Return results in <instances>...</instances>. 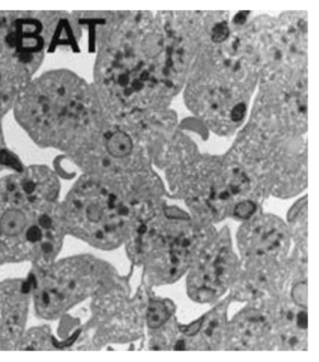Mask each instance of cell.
Masks as SVG:
<instances>
[{"mask_svg": "<svg viewBox=\"0 0 319 362\" xmlns=\"http://www.w3.org/2000/svg\"><path fill=\"white\" fill-rule=\"evenodd\" d=\"M243 236L246 251L261 257L277 251L285 234L282 225L272 220H262L249 226Z\"/></svg>", "mask_w": 319, "mask_h": 362, "instance_id": "obj_4", "label": "cell"}, {"mask_svg": "<svg viewBox=\"0 0 319 362\" xmlns=\"http://www.w3.org/2000/svg\"><path fill=\"white\" fill-rule=\"evenodd\" d=\"M230 263V256H225L224 253L219 254L213 260H210L199 274L201 291L199 294L205 291L207 298L210 297L211 294H214L213 288L222 286L223 283L227 281V277L230 274L228 272L231 271Z\"/></svg>", "mask_w": 319, "mask_h": 362, "instance_id": "obj_5", "label": "cell"}, {"mask_svg": "<svg viewBox=\"0 0 319 362\" xmlns=\"http://www.w3.org/2000/svg\"><path fill=\"white\" fill-rule=\"evenodd\" d=\"M170 312L166 304L162 302H152L148 307L146 320L148 326L152 329L161 328L169 320Z\"/></svg>", "mask_w": 319, "mask_h": 362, "instance_id": "obj_8", "label": "cell"}, {"mask_svg": "<svg viewBox=\"0 0 319 362\" xmlns=\"http://www.w3.org/2000/svg\"><path fill=\"white\" fill-rule=\"evenodd\" d=\"M27 225L28 219L24 211L16 207L8 208L0 218V233L10 237L19 235Z\"/></svg>", "mask_w": 319, "mask_h": 362, "instance_id": "obj_7", "label": "cell"}, {"mask_svg": "<svg viewBox=\"0 0 319 362\" xmlns=\"http://www.w3.org/2000/svg\"><path fill=\"white\" fill-rule=\"evenodd\" d=\"M181 37L144 18L115 25L98 52L95 92L115 115L144 108L173 90L185 69Z\"/></svg>", "mask_w": 319, "mask_h": 362, "instance_id": "obj_1", "label": "cell"}, {"mask_svg": "<svg viewBox=\"0 0 319 362\" xmlns=\"http://www.w3.org/2000/svg\"><path fill=\"white\" fill-rule=\"evenodd\" d=\"M257 210L256 204L251 201H245L240 202L239 204L235 207V216L239 217L240 219H248L253 216L255 211Z\"/></svg>", "mask_w": 319, "mask_h": 362, "instance_id": "obj_9", "label": "cell"}, {"mask_svg": "<svg viewBox=\"0 0 319 362\" xmlns=\"http://www.w3.org/2000/svg\"><path fill=\"white\" fill-rule=\"evenodd\" d=\"M230 36V28L227 23L222 22L216 24L211 32V40L216 43H221Z\"/></svg>", "mask_w": 319, "mask_h": 362, "instance_id": "obj_10", "label": "cell"}, {"mask_svg": "<svg viewBox=\"0 0 319 362\" xmlns=\"http://www.w3.org/2000/svg\"><path fill=\"white\" fill-rule=\"evenodd\" d=\"M94 86L68 69L32 80L13 107L17 122L40 146L75 156L95 137L105 122Z\"/></svg>", "mask_w": 319, "mask_h": 362, "instance_id": "obj_2", "label": "cell"}, {"mask_svg": "<svg viewBox=\"0 0 319 362\" xmlns=\"http://www.w3.org/2000/svg\"><path fill=\"white\" fill-rule=\"evenodd\" d=\"M25 237H27V240L30 243H37L40 242L42 238V230L37 226H32V227L28 228L27 231V234H25Z\"/></svg>", "mask_w": 319, "mask_h": 362, "instance_id": "obj_12", "label": "cell"}, {"mask_svg": "<svg viewBox=\"0 0 319 362\" xmlns=\"http://www.w3.org/2000/svg\"><path fill=\"white\" fill-rule=\"evenodd\" d=\"M292 297L295 303L301 307H307V284L300 283L293 288Z\"/></svg>", "mask_w": 319, "mask_h": 362, "instance_id": "obj_11", "label": "cell"}, {"mask_svg": "<svg viewBox=\"0 0 319 362\" xmlns=\"http://www.w3.org/2000/svg\"><path fill=\"white\" fill-rule=\"evenodd\" d=\"M267 320L256 310L243 313L235 323L234 332L243 346H249L259 339L267 329Z\"/></svg>", "mask_w": 319, "mask_h": 362, "instance_id": "obj_6", "label": "cell"}, {"mask_svg": "<svg viewBox=\"0 0 319 362\" xmlns=\"http://www.w3.org/2000/svg\"><path fill=\"white\" fill-rule=\"evenodd\" d=\"M203 318L201 320L197 321V322L191 324L190 326L187 327V328H185L184 332L185 334H187V336H194L196 335L197 333L199 332V329H201L202 327L203 326Z\"/></svg>", "mask_w": 319, "mask_h": 362, "instance_id": "obj_13", "label": "cell"}, {"mask_svg": "<svg viewBox=\"0 0 319 362\" xmlns=\"http://www.w3.org/2000/svg\"><path fill=\"white\" fill-rule=\"evenodd\" d=\"M52 224H53V220H52L51 217L49 216L48 214H43L40 216L39 225L40 227L49 228L51 227Z\"/></svg>", "mask_w": 319, "mask_h": 362, "instance_id": "obj_15", "label": "cell"}, {"mask_svg": "<svg viewBox=\"0 0 319 362\" xmlns=\"http://www.w3.org/2000/svg\"><path fill=\"white\" fill-rule=\"evenodd\" d=\"M297 326L301 329H306L307 328V324H308V317H307L306 312L298 313L297 315Z\"/></svg>", "mask_w": 319, "mask_h": 362, "instance_id": "obj_14", "label": "cell"}, {"mask_svg": "<svg viewBox=\"0 0 319 362\" xmlns=\"http://www.w3.org/2000/svg\"><path fill=\"white\" fill-rule=\"evenodd\" d=\"M46 13L0 11V120L33 80L53 42Z\"/></svg>", "mask_w": 319, "mask_h": 362, "instance_id": "obj_3", "label": "cell"}]
</instances>
